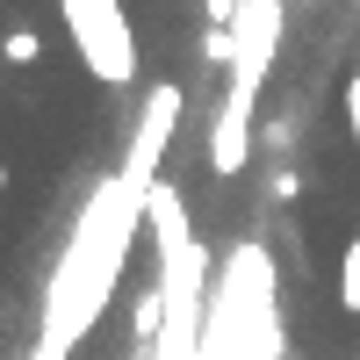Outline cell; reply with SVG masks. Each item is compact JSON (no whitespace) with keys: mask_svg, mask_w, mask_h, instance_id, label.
I'll list each match as a JSON object with an SVG mask.
<instances>
[{"mask_svg":"<svg viewBox=\"0 0 360 360\" xmlns=\"http://www.w3.org/2000/svg\"><path fill=\"white\" fill-rule=\"evenodd\" d=\"M37 29H8V44H0V58H8V65H37Z\"/></svg>","mask_w":360,"mask_h":360,"instance_id":"5b68a950","label":"cell"},{"mask_svg":"<svg viewBox=\"0 0 360 360\" xmlns=\"http://www.w3.org/2000/svg\"><path fill=\"white\" fill-rule=\"evenodd\" d=\"M65 29L79 44V65L101 86H130L137 79V37L123 22V0H65Z\"/></svg>","mask_w":360,"mask_h":360,"instance_id":"6da1fadb","label":"cell"},{"mask_svg":"<svg viewBox=\"0 0 360 360\" xmlns=\"http://www.w3.org/2000/svg\"><path fill=\"white\" fill-rule=\"evenodd\" d=\"M339 303L360 317V238L346 245V259H339Z\"/></svg>","mask_w":360,"mask_h":360,"instance_id":"277c9868","label":"cell"},{"mask_svg":"<svg viewBox=\"0 0 360 360\" xmlns=\"http://www.w3.org/2000/svg\"><path fill=\"white\" fill-rule=\"evenodd\" d=\"M346 130H353V144H360V72L346 79Z\"/></svg>","mask_w":360,"mask_h":360,"instance_id":"8992f818","label":"cell"},{"mask_svg":"<svg viewBox=\"0 0 360 360\" xmlns=\"http://www.w3.org/2000/svg\"><path fill=\"white\" fill-rule=\"evenodd\" d=\"M281 29H288V0H238V65L224 86V108H259L252 94L281 58Z\"/></svg>","mask_w":360,"mask_h":360,"instance_id":"7a4b0ae2","label":"cell"},{"mask_svg":"<svg viewBox=\"0 0 360 360\" xmlns=\"http://www.w3.org/2000/svg\"><path fill=\"white\" fill-rule=\"evenodd\" d=\"M274 202H295V166H274Z\"/></svg>","mask_w":360,"mask_h":360,"instance_id":"52a82bcc","label":"cell"},{"mask_svg":"<svg viewBox=\"0 0 360 360\" xmlns=\"http://www.w3.org/2000/svg\"><path fill=\"white\" fill-rule=\"evenodd\" d=\"M180 108H188V94H180L173 79H159L152 94H144V115L130 130V152H123V173H137L144 188H159V166L173 152V130H180Z\"/></svg>","mask_w":360,"mask_h":360,"instance_id":"3957f363","label":"cell"}]
</instances>
